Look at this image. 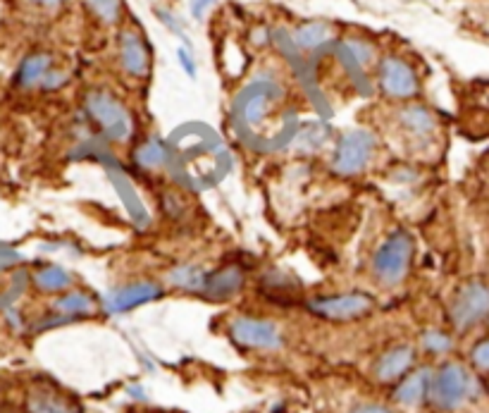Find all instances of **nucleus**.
Returning <instances> with one entry per match:
<instances>
[{"instance_id": "f257e3e1", "label": "nucleus", "mask_w": 489, "mask_h": 413, "mask_svg": "<svg viewBox=\"0 0 489 413\" xmlns=\"http://www.w3.org/2000/svg\"><path fill=\"white\" fill-rule=\"evenodd\" d=\"M475 392V380L461 363H444L437 372H432L427 397L434 409L439 411H456L466 399H471Z\"/></svg>"}, {"instance_id": "f03ea898", "label": "nucleus", "mask_w": 489, "mask_h": 413, "mask_svg": "<svg viewBox=\"0 0 489 413\" xmlns=\"http://www.w3.org/2000/svg\"><path fill=\"white\" fill-rule=\"evenodd\" d=\"M489 318V284L487 282H468L463 284L451 304H448V321L458 332H468L475 325Z\"/></svg>"}, {"instance_id": "7ed1b4c3", "label": "nucleus", "mask_w": 489, "mask_h": 413, "mask_svg": "<svg viewBox=\"0 0 489 413\" xmlns=\"http://www.w3.org/2000/svg\"><path fill=\"white\" fill-rule=\"evenodd\" d=\"M86 110L96 119V124L103 129V134L112 141H124L131 132L129 112L115 96L105 91H91L86 96Z\"/></svg>"}, {"instance_id": "20e7f679", "label": "nucleus", "mask_w": 489, "mask_h": 413, "mask_svg": "<svg viewBox=\"0 0 489 413\" xmlns=\"http://www.w3.org/2000/svg\"><path fill=\"white\" fill-rule=\"evenodd\" d=\"M413 258V239L406 232H394L375 253V272L382 282L397 284L404 279Z\"/></svg>"}, {"instance_id": "39448f33", "label": "nucleus", "mask_w": 489, "mask_h": 413, "mask_svg": "<svg viewBox=\"0 0 489 413\" xmlns=\"http://www.w3.org/2000/svg\"><path fill=\"white\" fill-rule=\"evenodd\" d=\"M375 149V136L365 129H353L341 136L334 156V170L339 175H356L370 163Z\"/></svg>"}, {"instance_id": "423d86ee", "label": "nucleus", "mask_w": 489, "mask_h": 413, "mask_svg": "<svg viewBox=\"0 0 489 413\" xmlns=\"http://www.w3.org/2000/svg\"><path fill=\"white\" fill-rule=\"evenodd\" d=\"M230 335L239 346L246 349H279L282 337H279L277 325L270 321H260V318H234L230 323Z\"/></svg>"}, {"instance_id": "0eeeda50", "label": "nucleus", "mask_w": 489, "mask_h": 413, "mask_svg": "<svg viewBox=\"0 0 489 413\" xmlns=\"http://www.w3.org/2000/svg\"><path fill=\"white\" fill-rule=\"evenodd\" d=\"M380 86L389 98L404 101V98H413L418 93V77L406 60L387 55L380 63Z\"/></svg>"}, {"instance_id": "6e6552de", "label": "nucleus", "mask_w": 489, "mask_h": 413, "mask_svg": "<svg viewBox=\"0 0 489 413\" xmlns=\"http://www.w3.org/2000/svg\"><path fill=\"white\" fill-rule=\"evenodd\" d=\"M311 309L323 318L330 321H353V318L365 316L372 309V299L365 294H341V296H327L316 299Z\"/></svg>"}, {"instance_id": "1a4fd4ad", "label": "nucleus", "mask_w": 489, "mask_h": 413, "mask_svg": "<svg viewBox=\"0 0 489 413\" xmlns=\"http://www.w3.org/2000/svg\"><path fill=\"white\" fill-rule=\"evenodd\" d=\"M119 60H122L124 72H129L131 77L149 75L151 55L136 31H124V34L119 36Z\"/></svg>"}, {"instance_id": "9d476101", "label": "nucleus", "mask_w": 489, "mask_h": 413, "mask_svg": "<svg viewBox=\"0 0 489 413\" xmlns=\"http://www.w3.org/2000/svg\"><path fill=\"white\" fill-rule=\"evenodd\" d=\"M415 361V349L408 344L394 346L387 354L380 356V361L375 363V377L380 382H394L397 377H401L404 372L411 368Z\"/></svg>"}, {"instance_id": "9b49d317", "label": "nucleus", "mask_w": 489, "mask_h": 413, "mask_svg": "<svg viewBox=\"0 0 489 413\" xmlns=\"http://www.w3.org/2000/svg\"><path fill=\"white\" fill-rule=\"evenodd\" d=\"M430 377L432 370L430 368H418L411 372L406 380H401V385L394 390V399L404 406H415L420 404L427 397V387H430Z\"/></svg>"}, {"instance_id": "f8f14e48", "label": "nucleus", "mask_w": 489, "mask_h": 413, "mask_svg": "<svg viewBox=\"0 0 489 413\" xmlns=\"http://www.w3.org/2000/svg\"><path fill=\"white\" fill-rule=\"evenodd\" d=\"M158 296H160L158 284L141 282V284H131V287H124V289L115 291V294L108 299V301H110L108 306H110V311L122 313V311H129V309H134V306L146 304V301L158 299Z\"/></svg>"}, {"instance_id": "ddd939ff", "label": "nucleus", "mask_w": 489, "mask_h": 413, "mask_svg": "<svg viewBox=\"0 0 489 413\" xmlns=\"http://www.w3.org/2000/svg\"><path fill=\"white\" fill-rule=\"evenodd\" d=\"M26 413H77L70 399L55 395L50 390H33L26 397Z\"/></svg>"}, {"instance_id": "4468645a", "label": "nucleus", "mask_w": 489, "mask_h": 413, "mask_svg": "<svg viewBox=\"0 0 489 413\" xmlns=\"http://www.w3.org/2000/svg\"><path fill=\"white\" fill-rule=\"evenodd\" d=\"M48 72H50V55L36 53V55H29L22 65H19L15 82L17 86H22V89H31V86L41 84Z\"/></svg>"}, {"instance_id": "2eb2a0df", "label": "nucleus", "mask_w": 489, "mask_h": 413, "mask_svg": "<svg viewBox=\"0 0 489 413\" xmlns=\"http://www.w3.org/2000/svg\"><path fill=\"white\" fill-rule=\"evenodd\" d=\"M399 119H401V124H404L406 129L415 136H430V134H434V129H437V119H434L432 112L423 108V105L404 108Z\"/></svg>"}, {"instance_id": "dca6fc26", "label": "nucleus", "mask_w": 489, "mask_h": 413, "mask_svg": "<svg viewBox=\"0 0 489 413\" xmlns=\"http://www.w3.org/2000/svg\"><path fill=\"white\" fill-rule=\"evenodd\" d=\"M241 282H244L241 272L237 268H227L222 272H217V275L213 277V279H205V289H208L205 294L225 299V296L234 294V291L241 287Z\"/></svg>"}, {"instance_id": "f3484780", "label": "nucleus", "mask_w": 489, "mask_h": 413, "mask_svg": "<svg viewBox=\"0 0 489 413\" xmlns=\"http://www.w3.org/2000/svg\"><path fill=\"white\" fill-rule=\"evenodd\" d=\"M33 282L41 291H63L70 287V275L60 265H48V268H41L36 272Z\"/></svg>"}, {"instance_id": "a211bd4d", "label": "nucleus", "mask_w": 489, "mask_h": 413, "mask_svg": "<svg viewBox=\"0 0 489 413\" xmlns=\"http://www.w3.org/2000/svg\"><path fill=\"white\" fill-rule=\"evenodd\" d=\"M327 36H330V29H327V24L323 22H308V24H301L296 29V34H294V41L301 48H318L320 43L327 41Z\"/></svg>"}, {"instance_id": "6ab92c4d", "label": "nucleus", "mask_w": 489, "mask_h": 413, "mask_svg": "<svg viewBox=\"0 0 489 413\" xmlns=\"http://www.w3.org/2000/svg\"><path fill=\"white\" fill-rule=\"evenodd\" d=\"M55 311L65 313V316H82V313H91L93 311V299L82 294V291H72V294H65L63 299H58Z\"/></svg>"}, {"instance_id": "aec40b11", "label": "nucleus", "mask_w": 489, "mask_h": 413, "mask_svg": "<svg viewBox=\"0 0 489 413\" xmlns=\"http://www.w3.org/2000/svg\"><path fill=\"white\" fill-rule=\"evenodd\" d=\"M170 282L174 287H182V289H200L205 284L203 272H200L196 265H179L177 270L170 272Z\"/></svg>"}, {"instance_id": "412c9836", "label": "nucleus", "mask_w": 489, "mask_h": 413, "mask_svg": "<svg viewBox=\"0 0 489 413\" xmlns=\"http://www.w3.org/2000/svg\"><path fill=\"white\" fill-rule=\"evenodd\" d=\"M86 5L91 8L93 15L108 24L117 22L119 15H122V0H86Z\"/></svg>"}, {"instance_id": "4be33fe9", "label": "nucleus", "mask_w": 489, "mask_h": 413, "mask_svg": "<svg viewBox=\"0 0 489 413\" xmlns=\"http://www.w3.org/2000/svg\"><path fill=\"white\" fill-rule=\"evenodd\" d=\"M165 158H167V153L160 141H149L136 151V161L139 165H144V168H160V165L165 163Z\"/></svg>"}, {"instance_id": "5701e85b", "label": "nucleus", "mask_w": 489, "mask_h": 413, "mask_svg": "<svg viewBox=\"0 0 489 413\" xmlns=\"http://www.w3.org/2000/svg\"><path fill=\"white\" fill-rule=\"evenodd\" d=\"M423 346L430 351V354H446V351L453 346V339L441 330H430L423 335Z\"/></svg>"}, {"instance_id": "b1692460", "label": "nucleus", "mask_w": 489, "mask_h": 413, "mask_svg": "<svg viewBox=\"0 0 489 413\" xmlns=\"http://www.w3.org/2000/svg\"><path fill=\"white\" fill-rule=\"evenodd\" d=\"M471 361H473V365H475V368H478V370L489 372V337L480 339V342L473 346V351H471Z\"/></svg>"}, {"instance_id": "393cba45", "label": "nucleus", "mask_w": 489, "mask_h": 413, "mask_svg": "<svg viewBox=\"0 0 489 413\" xmlns=\"http://www.w3.org/2000/svg\"><path fill=\"white\" fill-rule=\"evenodd\" d=\"M344 50L351 53V55L358 60V65H363V63H367V60L372 58V45H367L363 41H353V38L344 43Z\"/></svg>"}, {"instance_id": "a878e982", "label": "nucleus", "mask_w": 489, "mask_h": 413, "mask_svg": "<svg viewBox=\"0 0 489 413\" xmlns=\"http://www.w3.org/2000/svg\"><path fill=\"white\" fill-rule=\"evenodd\" d=\"M63 82H65V77L60 75V72H48L45 79L41 82V86H43V89H55V86H60Z\"/></svg>"}, {"instance_id": "bb28decb", "label": "nucleus", "mask_w": 489, "mask_h": 413, "mask_svg": "<svg viewBox=\"0 0 489 413\" xmlns=\"http://www.w3.org/2000/svg\"><path fill=\"white\" fill-rule=\"evenodd\" d=\"M179 63H182V68L189 72L191 77H196V65H193V60L189 58V53H186L184 48L179 50Z\"/></svg>"}, {"instance_id": "cd10ccee", "label": "nucleus", "mask_w": 489, "mask_h": 413, "mask_svg": "<svg viewBox=\"0 0 489 413\" xmlns=\"http://www.w3.org/2000/svg\"><path fill=\"white\" fill-rule=\"evenodd\" d=\"M351 413H389L385 409V406H377V404H367V406H358V409H353Z\"/></svg>"}, {"instance_id": "c85d7f7f", "label": "nucleus", "mask_w": 489, "mask_h": 413, "mask_svg": "<svg viewBox=\"0 0 489 413\" xmlns=\"http://www.w3.org/2000/svg\"><path fill=\"white\" fill-rule=\"evenodd\" d=\"M210 3H213V0H196V3H193V15L200 17V15H203V8H208Z\"/></svg>"}, {"instance_id": "c756f323", "label": "nucleus", "mask_w": 489, "mask_h": 413, "mask_svg": "<svg viewBox=\"0 0 489 413\" xmlns=\"http://www.w3.org/2000/svg\"><path fill=\"white\" fill-rule=\"evenodd\" d=\"M33 5H38V8H58L63 0H31Z\"/></svg>"}, {"instance_id": "7c9ffc66", "label": "nucleus", "mask_w": 489, "mask_h": 413, "mask_svg": "<svg viewBox=\"0 0 489 413\" xmlns=\"http://www.w3.org/2000/svg\"><path fill=\"white\" fill-rule=\"evenodd\" d=\"M129 395L136 397V399H144V392H141V387H139V385H134V387H129Z\"/></svg>"}]
</instances>
